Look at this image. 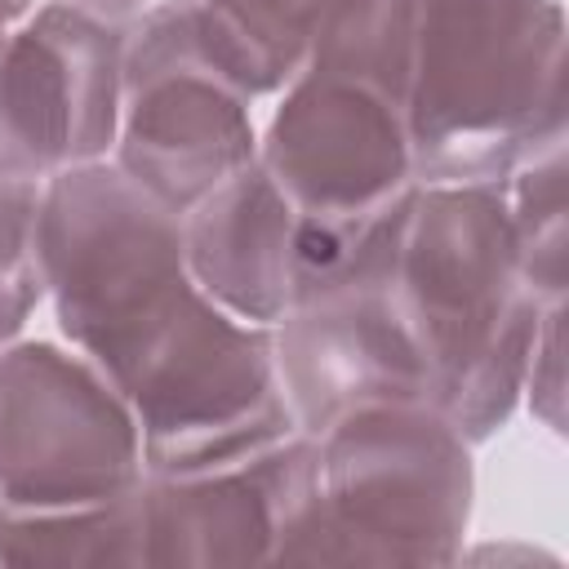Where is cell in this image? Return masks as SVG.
<instances>
[{
  "mask_svg": "<svg viewBox=\"0 0 569 569\" xmlns=\"http://www.w3.org/2000/svg\"><path fill=\"white\" fill-rule=\"evenodd\" d=\"M471 440L427 400L365 405L316 436V476L271 565H453L467 551Z\"/></svg>",
  "mask_w": 569,
  "mask_h": 569,
  "instance_id": "3",
  "label": "cell"
},
{
  "mask_svg": "<svg viewBox=\"0 0 569 569\" xmlns=\"http://www.w3.org/2000/svg\"><path fill=\"white\" fill-rule=\"evenodd\" d=\"M569 160L565 138L533 151L507 182V213L520 253V271L538 302H565L569 289Z\"/></svg>",
  "mask_w": 569,
  "mask_h": 569,
  "instance_id": "15",
  "label": "cell"
},
{
  "mask_svg": "<svg viewBox=\"0 0 569 569\" xmlns=\"http://www.w3.org/2000/svg\"><path fill=\"white\" fill-rule=\"evenodd\" d=\"M40 196L44 182L0 178V347L22 338L27 320L44 302Z\"/></svg>",
  "mask_w": 569,
  "mask_h": 569,
  "instance_id": "16",
  "label": "cell"
},
{
  "mask_svg": "<svg viewBox=\"0 0 569 569\" xmlns=\"http://www.w3.org/2000/svg\"><path fill=\"white\" fill-rule=\"evenodd\" d=\"M316 476V436L289 431L244 458L142 476V565H271Z\"/></svg>",
  "mask_w": 569,
  "mask_h": 569,
  "instance_id": "11",
  "label": "cell"
},
{
  "mask_svg": "<svg viewBox=\"0 0 569 569\" xmlns=\"http://www.w3.org/2000/svg\"><path fill=\"white\" fill-rule=\"evenodd\" d=\"M396 298L436 405L471 445L520 409L542 302L533 298L502 182H418L405 204Z\"/></svg>",
  "mask_w": 569,
  "mask_h": 569,
  "instance_id": "1",
  "label": "cell"
},
{
  "mask_svg": "<svg viewBox=\"0 0 569 569\" xmlns=\"http://www.w3.org/2000/svg\"><path fill=\"white\" fill-rule=\"evenodd\" d=\"M405 204L409 196L378 218L338 276L271 325L280 387L302 436H320L365 405L427 400V365L396 298Z\"/></svg>",
  "mask_w": 569,
  "mask_h": 569,
  "instance_id": "8",
  "label": "cell"
},
{
  "mask_svg": "<svg viewBox=\"0 0 569 569\" xmlns=\"http://www.w3.org/2000/svg\"><path fill=\"white\" fill-rule=\"evenodd\" d=\"M120 391L142 431L147 476L231 462L298 431L271 325H249L204 293L169 325Z\"/></svg>",
  "mask_w": 569,
  "mask_h": 569,
  "instance_id": "6",
  "label": "cell"
},
{
  "mask_svg": "<svg viewBox=\"0 0 569 569\" xmlns=\"http://www.w3.org/2000/svg\"><path fill=\"white\" fill-rule=\"evenodd\" d=\"M40 267L62 338L116 387L200 298L182 253V213L111 160L44 178Z\"/></svg>",
  "mask_w": 569,
  "mask_h": 569,
  "instance_id": "4",
  "label": "cell"
},
{
  "mask_svg": "<svg viewBox=\"0 0 569 569\" xmlns=\"http://www.w3.org/2000/svg\"><path fill=\"white\" fill-rule=\"evenodd\" d=\"M258 138V164L302 222L356 227L413 187L405 93L333 62H302Z\"/></svg>",
  "mask_w": 569,
  "mask_h": 569,
  "instance_id": "9",
  "label": "cell"
},
{
  "mask_svg": "<svg viewBox=\"0 0 569 569\" xmlns=\"http://www.w3.org/2000/svg\"><path fill=\"white\" fill-rule=\"evenodd\" d=\"M520 400L551 436L565 431V302H542Z\"/></svg>",
  "mask_w": 569,
  "mask_h": 569,
  "instance_id": "17",
  "label": "cell"
},
{
  "mask_svg": "<svg viewBox=\"0 0 569 569\" xmlns=\"http://www.w3.org/2000/svg\"><path fill=\"white\" fill-rule=\"evenodd\" d=\"M31 9H36V0H0V36H4L9 27H18Z\"/></svg>",
  "mask_w": 569,
  "mask_h": 569,
  "instance_id": "19",
  "label": "cell"
},
{
  "mask_svg": "<svg viewBox=\"0 0 569 569\" xmlns=\"http://www.w3.org/2000/svg\"><path fill=\"white\" fill-rule=\"evenodd\" d=\"M329 4L333 0H196L213 49L249 98L280 93L293 80Z\"/></svg>",
  "mask_w": 569,
  "mask_h": 569,
  "instance_id": "14",
  "label": "cell"
},
{
  "mask_svg": "<svg viewBox=\"0 0 569 569\" xmlns=\"http://www.w3.org/2000/svg\"><path fill=\"white\" fill-rule=\"evenodd\" d=\"M302 218L253 160L182 213L191 284L249 325H276L293 307Z\"/></svg>",
  "mask_w": 569,
  "mask_h": 569,
  "instance_id": "12",
  "label": "cell"
},
{
  "mask_svg": "<svg viewBox=\"0 0 569 569\" xmlns=\"http://www.w3.org/2000/svg\"><path fill=\"white\" fill-rule=\"evenodd\" d=\"M142 476L138 418L84 351L44 338L0 347V502H111Z\"/></svg>",
  "mask_w": 569,
  "mask_h": 569,
  "instance_id": "7",
  "label": "cell"
},
{
  "mask_svg": "<svg viewBox=\"0 0 569 569\" xmlns=\"http://www.w3.org/2000/svg\"><path fill=\"white\" fill-rule=\"evenodd\" d=\"M0 565H62V569L142 565L138 489L84 507L0 502Z\"/></svg>",
  "mask_w": 569,
  "mask_h": 569,
  "instance_id": "13",
  "label": "cell"
},
{
  "mask_svg": "<svg viewBox=\"0 0 569 569\" xmlns=\"http://www.w3.org/2000/svg\"><path fill=\"white\" fill-rule=\"evenodd\" d=\"M129 27L71 0L36 4L0 36V178L44 182L111 160Z\"/></svg>",
  "mask_w": 569,
  "mask_h": 569,
  "instance_id": "10",
  "label": "cell"
},
{
  "mask_svg": "<svg viewBox=\"0 0 569 569\" xmlns=\"http://www.w3.org/2000/svg\"><path fill=\"white\" fill-rule=\"evenodd\" d=\"M71 4H80V9H89V13H98V18H107V22L133 27V22H142L147 13H160V9L182 4V0H71Z\"/></svg>",
  "mask_w": 569,
  "mask_h": 569,
  "instance_id": "18",
  "label": "cell"
},
{
  "mask_svg": "<svg viewBox=\"0 0 569 569\" xmlns=\"http://www.w3.org/2000/svg\"><path fill=\"white\" fill-rule=\"evenodd\" d=\"M249 89L213 49L196 0L147 13L124 36L111 164L164 209L187 213L258 160Z\"/></svg>",
  "mask_w": 569,
  "mask_h": 569,
  "instance_id": "5",
  "label": "cell"
},
{
  "mask_svg": "<svg viewBox=\"0 0 569 569\" xmlns=\"http://www.w3.org/2000/svg\"><path fill=\"white\" fill-rule=\"evenodd\" d=\"M409 147L418 182H507L565 124L560 0H413Z\"/></svg>",
  "mask_w": 569,
  "mask_h": 569,
  "instance_id": "2",
  "label": "cell"
}]
</instances>
